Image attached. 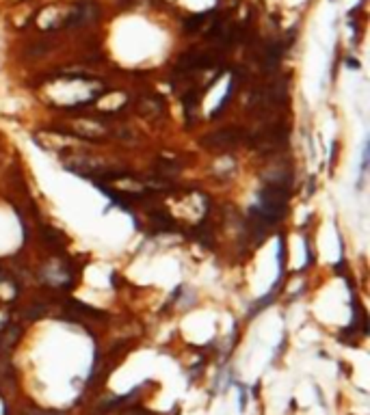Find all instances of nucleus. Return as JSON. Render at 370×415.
<instances>
[{"mask_svg":"<svg viewBox=\"0 0 370 415\" xmlns=\"http://www.w3.org/2000/svg\"><path fill=\"white\" fill-rule=\"evenodd\" d=\"M243 138H247V134L241 128H223V130H217L214 134L204 136L202 145L208 147L210 152H227V149H234L236 145H241Z\"/></svg>","mask_w":370,"mask_h":415,"instance_id":"2","label":"nucleus"},{"mask_svg":"<svg viewBox=\"0 0 370 415\" xmlns=\"http://www.w3.org/2000/svg\"><path fill=\"white\" fill-rule=\"evenodd\" d=\"M130 415H152V413H147V411H134V413H130Z\"/></svg>","mask_w":370,"mask_h":415,"instance_id":"11","label":"nucleus"},{"mask_svg":"<svg viewBox=\"0 0 370 415\" xmlns=\"http://www.w3.org/2000/svg\"><path fill=\"white\" fill-rule=\"evenodd\" d=\"M219 63V56L217 54H210V52H202V50H188L184 52L178 63H175V72L180 76H186V74H193L198 70H208L212 65Z\"/></svg>","mask_w":370,"mask_h":415,"instance_id":"3","label":"nucleus"},{"mask_svg":"<svg viewBox=\"0 0 370 415\" xmlns=\"http://www.w3.org/2000/svg\"><path fill=\"white\" fill-rule=\"evenodd\" d=\"M22 415H65V413H56V411H42V409H26Z\"/></svg>","mask_w":370,"mask_h":415,"instance_id":"10","label":"nucleus"},{"mask_svg":"<svg viewBox=\"0 0 370 415\" xmlns=\"http://www.w3.org/2000/svg\"><path fill=\"white\" fill-rule=\"evenodd\" d=\"M74 17V5H48L37 13V24L44 31H56L72 26Z\"/></svg>","mask_w":370,"mask_h":415,"instance_id":"1","label":"nucleus"},{"mask_svg":"<svg viewBox=\"0 0 370 415\" xmlns=\"http://www.w3.org/2000/svg\"><path fill=\"white\" fill-rule=\"evenodd\" d=\"M165 102L161 100L159 95H150V97H143L139 102V115L141 117H156L161 111H163Z\"/></svg>","mask_w":370,"mask_h":415,"instance_id":"7","label":"nucleus"},{"mask_svg":"<svg viewBox=\"0 0 370 415\" xmlns=\"http://www.w3.org/2000/svg\"><path fill=\"white\" fill-rule=\"evenodd\" d=\"M67 132L76 138H85V141H102L108 136V128L102 122H91V120H81L76 122L74 130H61Z\"/></svg>","mask_w":370,"mask_h":415,"instance_id":"6","label":"nucleus"},{"mask_svg":"<svg viewBox=\"0 0 370 415\" xmlns=\"http://www.w3.org/2000/svg\"><path fill=\"white\" fill-rule=\"evenodd\" d=\"M208 15L210 13H200V15H191L186 22H184V29L188 31V33H193V31H198V29H202L204 26V22L208 19Z\"/></svg>","mask_w":370,"mask_h":415,"instance_id":"8","label":"nucleus"},{"mask_svg":"<svg viewBox=\"0 0 370 415\" xmlns=\"http://www.w3.org/2000/svg\"><path fill=\"white\" fill-rule=\"evenodd\" d=\"M11 3H24V0H11Z\"/></svg>","mask_w":370,"mask_h":415,"instance_id":"12","label":"nucleus"},{"mask_svg":"<svg viewBox=\"0 0 370 415\" xmlns=\"http://www.w3.org/2000/svg\"><path fill=\"white\" fill-rule=\"evenodd\" d=\"M156 171H159V175H163V177H171V175H175L178 173V165L175 163H169V161H161L156 163Z\"/></svg>","mask_w":370,"mask_h":415,"instance_id":"9","label":"nucleus"},{"mask_svg":"<svg viewBox=\"0 0 370 415\" xmlns=\"http://www.w3.org/2000/svg\"><path fill=\"white\" fill-rule=\"evenodd\" d=\"M288 130L284 124H268L260 132L251 136V145L258 149H278L286 143Z\"/></svg>","mask_w":370,"mask_h":415,"instance_id":"5","label":"nucleus"},{"mask_svg":"<svg viewBox=\"0 0 370 415\" xmlns=\"http://www.w3.org/2000/svg\"><path fill=\"white\" fill-rule=\"evenodd\" d=\"M39 277H42V282L52 286V288H70L72 282H74V277H72V270L67 268V264L63 260H58V258H52L44 264L42 272H39Z\"/></svg>","mask_w":370,"mask_h":415,"instance_id":"4","label":"nucleus"}]
</instances>
